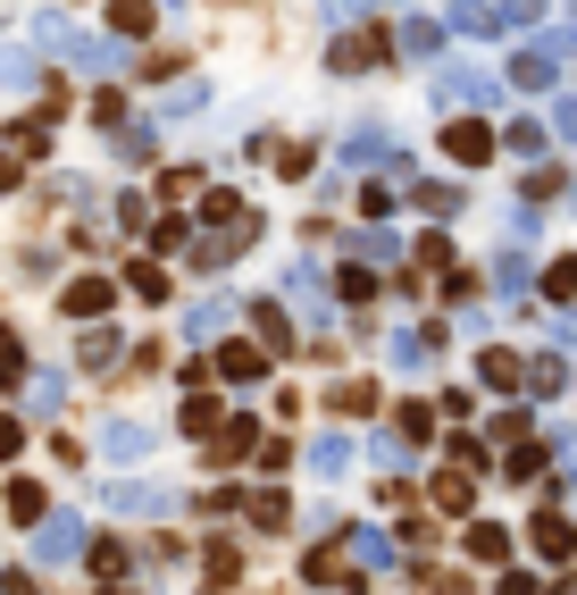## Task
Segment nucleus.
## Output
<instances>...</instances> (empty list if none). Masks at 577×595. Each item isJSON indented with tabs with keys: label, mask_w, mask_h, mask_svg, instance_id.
<instances>
[{
	"label": "nucleus",
	"mask_w": 577,
	"mask_h": 595,
	"mask_svg": "<svg viewBox=\"0 0 577 595\" xmlns=\"http://www.w3.org/2000/svg\"><path fill=\"white\" fill-rule=\"evenodd\" d=\"M377 152H385V135H377V126H360V135L343 143V160H377Z\"/></svg>",
	"instance_id": "c03bdc74"
},
{
	"label": "nucleus",
	"mask_w": 577,
	"mask_h": 595,
	"mask_svg": "<svg viewBox=\"0 0 577 595\" xmlns=\"http://www.w3.org/2000/svg\"><path fill=\"white\" fill-rule=\"evenodd\" d=\"M243 512L260 520V529H285V520H293V503H285V495H277V486H260V495L243 503Z\"/></svg>",
	"instance_id": "c756f323"
},
{
	"label": "nucleus",
	"mask_w": 577,
	"mask_h": 595,
	"mask_svg": "<svg viewBox=\"0 0 577 595\" xmlns=\"http://www.w3.org/2000/svg\"><path fill=\"white\" fill-rule=\"evenodd\" d=\"M110 512H126V520H176V486H159V479H117V486H110Z\"/></svg>",
	"instance_id": "f257e3e1"
},
{
	"label": "nucleus",
	"mask_w": 577,
	"mask_h": 595,
	"mask_svg": "<svg viewBox=\"0 0 577 595\" xmlns=\"http://www.w3.org/2000/svg\"><path fill=\"white\" fill-rule=\"evenodd\" d=\"M235 578H243V545H235V537H209V545H202V587L226 595Z\"/></svg>",
	"instance_id": "6e6552de"
},
{
	"label": "nucleus",
	"mask_w": 577,
	"mask_h": 595,
	"mask_svg": "<svg viewBox=\"0 0 577 595\" xmlns=\"http://www.w3.org/2000/svg\"><path fill=\"white\" fill-rule=\"evenodd\" d=\"M110 143H117V160H151V126H117Z\"/></svg>",
	"instance_id": "ea45409f"
},
{
	"label": "nucleus",
	"mask_w": 577,
	"mask_h": 595,
	"mask_svg": "<svg viewBox=\"0 0 577 595\" xmlns=\"http://www.w3.org/2000/svg\"><path fill=\"white\" fill-rule=\"evenodd\" d=\"M75 554H93V537H84V520H75V512H59V520L34 529V562H75Z\"/></svg>",
	"instance_id": "20e7f679"
},
{
	"label": "nucleus",
	"mask_w": 577,
	"mask_h": 595,
	"mask_svg": "<svg viewBox=\"0 0 577 595\" xmlns=\"http://www.w3.org/2000/svg\"><path fill=\"white\" fill-rule=\"evenodd\" d=\"M101 453H110V461H143V453H151L143 420H110V428H101Z\"/></svg>",
	"instance_id": "a211bd4d"
},
{
	"label": "nucleus",
	"mask_w": 577,
	"mask_h": 595,
	"mask_svg": "<svg viewBox=\"0 0 577 595\" xmlns=\"http://www.w3.org/2000/svg\"><path fill=\"white\" fill-rule=\"evenodd\" d=\"M151 25H159V18H151V0H110V42H143Z\"/></svg>",
	"instance_id": "f3484780"
},
{
	"label": "nucleus",
	"mask_w": 577,
	"mask_h": 595,
	"mask_svg": "<svg viewBox=\"0 0 577 595\" xmlns=\"http://www.w3.org/2000/svg\"><path fill=\"white\" fill-rule=\"evenodd\" d=\"M527 537H536L544 562H569V554H577V529H569L560 512H536V529H527Z\"/></svg>",
	"instance_id": "f8f14e48"
},
{
	"label": "nucleus",
	"mask_w": 577,
	"mask_h": 595,
	"mask_svg": "<svg viewBox=\"0 0 577 595\" xmlns=\"http://www.w3.org/2000/svg\"><path fill=\"white\" fill-rule=\"evenodd\" d=\"M18 453H25V428L9 420V411H0V461H18Z\"/></svg>",
	"instance_id": "a18cd8bd"
},
{
	"label": "nucleus",
	"mask_w": 577,
	"mask_h": 595,
	"mask_svg": "<svg viewBox=\"0 0 577 595\" xmlns=\"http://www.w3.org/2000/svg\"><path fill=\"white\" fill-rule=\"evenodd\" d=\"M336 294H343V302H377L385 286H377V269H369V260H352V269L336 277Z\"/></svg>",
	"instance_id": "cd10ccee"
},
{
	"label": "nucleus",
	"mask_w": 577,
	"mask_h": 595,
	"mask_svg": "<svg viewBox=\"0 0 577 595\" xmlns=\"http://www.w3.org/2000/svg\"><path fill=\"white\" fill-rule=\"evenodd\" d=\"M151 252H193V218H185V211H168L159 227H151Z\"/></svg>",
	"instance_id": "bb28decb"
},
{
	"label": "nucleus",
	"mask_w": 577,
	"mask_h": 595,
	"mask_svg": "<svg viewBox=\"0 0 577 595\" xmlns=\"http://www.w3.org/2000/svg\"><path fill=\"white\" fill-rule=\"evenodd\" d=\"M477 378L494 386V394H511V386H527V361H519L511 345H485V352H477Z\"/></svg>",
	"instance_id": "1a4fd4ad"
},
{
	"label": "nucleus",
	"mask_w": 577,
	"mask_h": 595,
	"mask_svg": "<svg viewBox=\"0 0 577 595\" xmlns=\"http://www.w3.org/2000/svg\"><path fill=\"white\" fill-rule=\"evenodd\" d=\"M9 152H18V160L51 152V117H18V126H9Z\"/></svg>",
	"instance_id": "393cba45"
},
{
	"label": "nucleus",
	"mask_w": 577,
	"mask_h": 595,
	"mask_svg": "<svg viewBox=\"0 0 577 595\" xmlns=\"http://www.w3.org/2000/svg\"><path fill=\"white\" fill-rule=\"evenodd\" d=\"M209 369H218L226 386H260L268 378V352L251 345V336H235V345H218V361H209Z\"/></svg>",
	"instance_id": "0eeeda50"
},
{
	"label": "nucleus",
	"mask_w": 577,
	"mask_h": 595,
	"mask_svg": "<svg viewBox=\"0 0 577 595\" xmlns=\"http://www.w3.org/2000/svg\"><path fill=\"white\" fill-rule=\"evenodd\" d=\"M435 93H444V101H468V110H485V101H494V84H485L477 68H444V76H435Z\"/></svg>",
	"instance_id": "dca6fc26"
},
{
	"label": "nucleus",
	"mask_w": 577,
	"mask_h": 595,
	"mask_svg": "<svg viewBox=\"0 0 577 595\" xmlns=\"http://www.w3.org/2000/svg\"><path fill=\"white\" fill-rule=\"evenodd\" d=\"M126 294H143V302H159V294H168V277H159V260H134V269H126Z\"/></svg>",
	"instance_id": "473e14b6"
},
{
	"label": "nucleus",
	"mask_w": 577,
	"mask_h": 595,
	"mask_svg": "<svg viewBox=\"0 0 577 595\" xmlns=\"http://www.w3.org/2000/svg\"><path fill=\"white\" fill-rule=\"evenodd\" d=\"M301 461H310V479H343V470H352V437H336V428H327V437H318Z\"/></svg>",
	"instance_id": "ddd939ff"
},
{
	"label": "nucleus",
	"mask_w": 577,
	"mask_h": 595,
	"mask_svg": "<svg viewBox=\"0 0 577 595\" xmlns=\"http://www.w3.org/2000/svg\"><path fill=\"white\" fill-rule=\"evenodd\" d=\"M0 595H34V571H9V578H0Z\"/></svg>",
	"instance_id": "de8ad7c7"
},
{
	"label": "nucleus",
	"mask_w": 577,
	"mask_h": 595,
	"mask_svg": "<svg viewBox=\"0 0 577 595\" xmlns=\"http://www.w3.org/2000/svg\"><path fill=\"white\" fill-rule=\"evenodd\" d=\"M110 310H117V286H110V277H75V286H59V319L101 327Z\"/></svg>",
	"instance_id": "f03ea898"
},
{
	"label": "nucleus",
	"mask_w": 577,
	"mask_h": 595,
	"mask_svg": "<svg viewBox=\"0 0 577 595\" xmlns=\"http://www.w3.org/2000/svg\"><path fill=\"white\" fill-rule=\"evenodd\" d=\"M393 51L435 59V51H444V25H435V18H402V25H393Z\"/></svg>",
	"instance_id": "4468645a"
},
{
	"label": "nucleus",
	"mask_w": 577,
	"mask_h": 595,
	"mask_svg": "<svg viewBox=\"0 0 577 595\" xmlns=\"http://www.w3.org/2000/svg\"><path fill=\"white\" fill-rule=\"evenodd\" d=\"M444 152L461 160V168H485V160H494V126H485V117H452V126H444Z\"/></svg>",
	"instance_id": "423d86ee"
},
{
	"label": "nucleus",
	"mask_w": 577,
	"mask_h": 595,
	"mask_svg": "<svg viewBox=\"0 0 577 595\" xmlns=\"http://www.w3.org/2000/svg\"><path fill=\"white\" fill-rule=\"evenodd\" d=\"M544 294H553V302H569V294H577V260H553V269H544Z\"/></svg>",
	"instance_id": "58836bf2"
},
{
	"label": "nucleus",
	"mask_w": 577,
	"mask_h": 595,
	"mask_svg": "<svg viewBox=\"0 0 577 595\" xmlns=\"http://www.w3.org/2000/svg\"><path fill=\"white\" fill-rule=\"evenodd\" d=\"M503 595H536V578H527V571H511V578H503Z\"/></svg>",
	"instance_id": "09e8293b"
},
{
	"label": "nucleus",
	"mask_w": 577,
	"mask_h": 595,
	"mask_svg": "<svg viewBox=\"0 0 577 595\" xmlns=\"http://www.w3.org/2000/svg\"><path fill=\"white\" fill-rule=\"evenodd\" d=\"M360 9H369V0H327V18H360Z\"/></svg>",
	"instance_id": "8fccbe9b"
},
{
	"label": "nucleus",
	"mask_w": 577,
	"mask_h": 595,
	"mask_svg": "<svg viewBox=\"0 0 577 595\" xmlns=\"http://www.w3.org/2000/svg\"><path fill=\"white\" fill-rule=\"evenodd\" d=\"M202 218H209V227H218V235H235V227H251V211H243L235 193H202Z\"/></svg>",
	"instance_id": "5701e85b"
},
{
	"label": "nucleus",
	"mask_w": 577,
	"mask_h": 595,
	"mask_svg": "<svg viewBox=\"0 0 577 595\" xmlns=\"http://www.w3.org/2000/svg\"><path fill=\"white\" fill-rule=\"evenodd\" d=\"M352 554L369 562V571H385V562H393V537H385V529H352Z\"/></svg>",
	"instance_id": "7c9ffc66"
},
{
	"label": "nucleus",
	"mask_w": 577,
	"mask_h": 595,
	"mask_svg": "<svg viewBox=\"0 0 577 595\" xmlns=\"http://www.w3.org/2000/svg\"><path fill=\"white\" fill-rule=\"evenodd\" d=\"M93 571H101V578H117V571H126V545L101 537V545H93Z\"/></svg>",
	"instance_id": "79ce46f5"
},
{
	"label": "nucleus",
	"mask_w": 577,
	"mask_h": 595,
	"mask_svg": "<svg viewBox=\"0 0 577 595\" xmlns=\"http://www.w3.org/2000/svg\"><path fill=\"white\" fill-rule=\"evenodd\" d=\"M461 545H468V554H477V562H503V554H511V537H503V529H494V520H477V529H468Z\"/></svg>",
	"instance_id": "c85d7f7f"
},
{
	"label": "nucleus",
	"mask_w": 577,
	"mask_h": 595,
	"mask_svg": "<svg viewBox=\"0 0 577 595\" xmlns=\"http://www.w3.org/2000/svg\"><path fill=\"white\" fill-rule=\"evenodd\" d=\"M176 428H185V437H218V428H226L218 394H209V386H202V394H185V411H176Z\"/></svg>",
	"instance_id": "2eb2a0df"
},
{
	"label": "nucleus",
	"mask_w": 577,
	"mask_h": 595,
	"mask_svg": "<svg viewBox=\"0 0 577 595\" xmlns=\"http://www.w3.org/2000/svg\"><path fill=\"white\" fill-rule=\"evenodd\" d=\"M393 437H402L410 453H419V444L435 437V411H427V403H402V411H393Z\"/></svg>",
	"instance_id": "b1692460"
},
{
	"label": "nucleus",
	"mask_w": 577,
	"mask_h": 595,
	"mask_svg": "<svg viewBox=\"0 0 577 595\" xmlns=\"http://www.w3.org/2000/svg\"><path fill=\"white\" fill-rule=\"evenodd\" d=\"M393 369H427V336H419V327L393 336Z\"/></svg>",
	"instance_id": "f704fd0d"
},
{
	"label": "nucleus",
	"mask_w": 577,
	"mask_h": 595,
	"mask_svg": "<svg viewBox=\"0 0 577 595\" xmlns=\"http://www.w3.org/2000/svg\"><path fill=\"white\" fill-rule=\"evenodd\" d=\"M336 411H377V386L369 378H343L336 386Z\"/></svg>",
	"instance_id": "e433bc0d"
},
{
	"label": "nucleus",
	"mask_w": 577,
	"mask_h": 595,
	"mask_svg": "<svg viewBox=\"0 0 577 595\" xmlns=\"http://www.w3.org/2000/svg\"><path fill=\"white\" fill-rule=\"evenodd\" d=\"M435 512H468V479L461 470H435Z\"/></svg>",
	"instance_id": "72a5a7b5"
},
{
	"label": "nucleus",
	"mask_w": 577,
	"mask_h": 595,
	"mask_svg": "<svg viewBox=\"0 0 577 595\" xmlns=\"http://www.w3.org/2000/svg\"><path fill=\"white\" fill-rule=\"evenodd\" d=\"M226 319H235V302H226V294H202V302L176 310V336L202 352V345H218V336H226Z\"/></svg>",
	"instance_id": "7ed1b4c3"
},
{
	"label": "nucleus",
	"mask_w": 577,
	"mask_h": 595,
	"mask_svg": "<svg viewBox=\"0 0 577 595\" xmlns=\"http://www.w3.org/2000/svg\"><path fill=\"white\" fill-rule=\"evenodd\" d=\"M519 84H553V59H544V51H519Z\"/></svg>",
	"instance_id": "37998d69"
},
{
	"label": "nucleus",
	"mask_w": 577,
	"mask_h": 595,
	"mask_svg": "<svg viewBox=\"0 0 577 595\" xmlns=\"http://www.w3.org/2000/svg\"><path fill=\"white\" fill-rule=\"evenodd\" d=\"M560 135H577V101H560Z\"/></svg>",
	"instance_id": "603ef678"
},
{
	"label": "nucleus",
	"mask_w": 577,
	"mask_h": 595,
	"mask_svg": "<svg viewBox=\"0 0 577 595\" xmlns=\"http://www.w3.org/2000/svg\"><path fill=\"white\" fill-rule=\"evenodd\" d=\"M202 101H209V84L193 76V84H176V93L159 101V110H151V117H168V126H176V117H193V110H202Z\"/></svg>",
	"instance_id": "a878e982"
},
{
	"label": "nucleus",
	"mask_w": 577,
	"mask_h": 595,
	"mask_svg": "<svg viewBox=\"0 0 577 595\" xmlns=\"http://www.w3.org/2000/svg\"><path fill=\"white\" fill-rule=\"evenodd\" d=\"M352 252H360V260H393L402 244H393V235H352Z\"/></svg>",
	"instance_id": "a19ab883"
},
{
	"label": "nucleus",
	"mask_w": 577,
	"mask_h": 595,
	"mask_svg": "<svg viewBox=\"0 0 577 595\" xmlns=\"http://www.w3.org/2000/svg\"><path fill=\"white\" fill-rule=\"evenodd\" d=\"M25 403H34L42 420H59V403H68V378H59V369H34V386H25Z\"/></svg>",
	"instance_id": "4be33fe9"
},
{
	"label": "nucleus",
	"mask_w": 577,
	"mask_h": 595,
	"mask_svg": "<svg viewBox=\"0 0 577 595\" xmlns=\"http://www.w3.org/2000/svg\"><path fill=\"white\" fill-rule=\"evenodd\" d=\"M560 345H577V310H560Z\"/></svg>",
	"instance_id": "3c124183"
},
{
	"label": "nucleus",
	"mask_w": 577,
	"mask_h": 595,
	"mask_svg": "<svg viewBox=\"0 0 577 595\" xmlns=\"http://www.w3.org/2000/svg\"><path fill=\"white\" fill-rule=\"evenodd\" d=\"M260 444H268V428H260V420H226V428H218V444H209V461H243V453L260 461Z\"/></svg>",
	"instance_id": "9d476101"
},
{
	"label": "nucleus",
	"mask_w": 577,
	"mask_h": 595,
	"mask_svg": "<svg viewBox=\"0 0 577 595\" xmlns=\"http://www.w3.org/2000/svg\"><path fill=\"white\" fill-rule=\"evenodd\" d=\"M377 59H393V34H343V42H327V68H336V76H360V68H377Z\"/></svg>",
	"instance_id": "39448f33"
},
{
	"label": "nucleus",
	"mask_w": 577,
	"mask_h": 595,
	"mask_svg": "<svg viewBox=\"0 0 577 595\" xmlns=\"http://www.w3.org/2000/svg\"><path fill=\"white\" fill-rule=\"evenodd\" d=\"M126 361V336L117 327H84V369H117Z\"/></svg>",
	"instance_id": "412c9836"
},
{
	"label": "nucleus",
	"mask_w": 577,
	"mask_h": 595,
	"mask_svg": "<svg viewBox=\"0 0 577 595\" xmlns=\"http://www.w3.org/2000/svg\"><path fill=\"white\" fill-rule=\"evenodd\" d=\"M251 345H260V352H285V345H293V327H285L277 302H251Z\"/></svg>",
	"instance_id": "6ab92c4d"
},
{
	"label": "nucleus",
	"mask_w": 577,
	"mask_h": 595,
	"mask_svg": "<svg viewBox=\"0 0 577 595\" xmlns=\"http://www.w3.org/2000/svg\"><path fill=\"white\" fill-rule=\"evenodd\" d=\"M18 378H34V369H25V345H18V327H0V386H18Z\"/></svg>",
	"instance_id": "2f4dec72"
},
{
	"label": "nucleus",
	"mask_w": 577,
	"mask_h": 595,
	"mask_svg": "<svg viewBox=\"0 0 577 595\" xmlns=\"http://www.w3.org/2000/svg\"><path fill=\"white\" fill-rule=\"evenodd\" d=\"M9 520H25V529H42V520H51V495H42L34 479H9Z\"/></svg>",
	"instance_id": "aec40b11"
},
{
	"label": "nucleus",
	"mask_w": 577,
	"mask_h": 595,
	"mask_svg": "<svg viewBox=\"0 0 577 595\" xmlns=\"http://www.w3.org/2000/svg\"><path fill=\"white\" fill-rule=\"evenodd\" d=\"M0 84L25 93V84H34V51H0Z\"/></svg>",
	"instance_id": "c9c22d12"
},
{
	"label": "nucleus",
	"mask_w": 577,
	"mask_h": 595,
	"mask_svg": "<svg viewBox=\"0 0 577 595\" xmlns=\"http://www.w3.org/2000/svg\"><path fill=\"white\" fill-rule=\"evenodd\" d=\"M68 59L84 68V76H117V68H126V51H117V42H101V34H75Z\"/></svg>",
	"instance_id": "9b49d317"
},
{
	"label": "nucleus",
	"mask_w": 577,
	"mask_h": 595,
	"mask_svg": "<svg viewBox=\"0 0 577 595\" xmlns=\"http://www.w3.org/2000/svg\"><path fill=\"white\" fill-rule=\"evenodd\" d=\"M527 386H536V394H560V386H569V369H560V361H527Z\"/></svg>",
	"instance_id": "4c0bfd02"
},
{
	"label": "nucleus",
	"mask_w": 577,
	"mask_h": 595,
	"mask_svg": "<svg viewBox=\"0 0 577 595\" xmlns=\"http://www.w3.org/2000/svg\"><path fill=\"white\" fill-rule=\"evenodd\" d=\"M25 185V168H18V152H0V193H18Z\"/></svg>",
	"instance_id": "49530a36"
}]
</instances>
